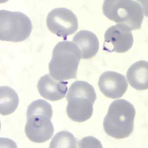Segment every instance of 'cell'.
Segmentation results:
<instances>
[{
    "label": "cell",
    "mask_w": 148,
    "mask_h": 148,
    "mask_svg": "<svg viewBox=\"0 0 148 148\" xmlns=\"http://www.w3.org/2000/svg\"><path fill=\"white\" fill-rule=\"evenodd\" d=\"M126 77L130 85L138 90L148 88V63L140 60L132 64L128 69Z\"/></svg>",
    "instance_id": "obj_12"
},
{
    "label": "cell",
    "mask_w": 148,
    "mask_h": 148,
    "mask_svg": "<svg viewBox=\"0 0 148 148\" xmlns=\"http://www.w3.org/2000/svg\"><path fill=\"white\" fill-rule=\"evenodd\" d=\"M81 58L79 49L73 42H58L53 49L49 63L51 76L59 81L75 79Z\"/></svg>",
    "instance_id": "obj_2"
},
{
    "label": "cell",
    "mask_w": 148,
    "mask_h": 148,
    "mask_svg": "<svg viewBox=\"0 0 148 148\" xmlns=\"http://www.w3.org/2000/svg\"><path fill=\"white\" fill-rule=\"evenodd\" d=\"M19 104L17 93L8 86L0 87V113L3 116H7L14 113Z\"/></svg>",
    "instance_id": "obj_13"
},
{
    "label": "cell",
    "mask_w": 148,
    "mask_h": 148,
    "mask_svg": "<svg viewBox=\"0 0 148 148\" xmlns=\"http://www.w3.org/2000/svg\"><path fill=\"white\" fill-rule=\"evenodd\" d=\"M133 40L131 31L125 26L117 24L109 27L105 32L103 51L124 53L132 47Z\"/></svg>",
    "instance_id": "obj_8"
},
{
    "label": "cell",
    "mask_w": 148,
    "mask_h": 148,
    "mask_svg": "<svg viewBox=\"0 0 148 148\" xmlns=\"http://www.w3.org/2000/svg\"><path fill=\"white\" fill-rule=\"evenodd\" d=\"M32 24L30 19L19 12L0 11V39L3 41L21 42L30 35Z\"/></svg>",
    "instance_id": "obj_6"
},
{
    "label": "cell",
    "mask_w": 148,
    "mask_h": 148,
    "mask_svg": "<svg viewBox=\"0 0 148 148\" xmlns=\"http://www.w3.org/2000/svg\"><path fill=\"white\" fill-rule=\"evenodd\" d=\"M72 42L79 47L81 57L84 59H90L94 57L99 49L97 37L89 31H80L73 37Z\"/></svg>",
    "instance_id": "obj_11"
},
{
    "label": "cell",
    "mask_w": 148,
    "mask_h": 148,
    "mask_svg": "<svg viewBox=\"0 0 148 148\" xmlns=\"http://www.w3.org/2000/svg\"><path fill=\"white\" fill-rule=\"evenodd\" d=\"M78 145L79 148H103L101 142L91 136L83 138L79 141Z\"/></svg>",
    "instance_id": "obj_15"
},
{
    "label": "cell",
    "mask_w": 148,
    "mask_h": 148,
    "mask_svg": "<svg viewBox=\"0 0 148 148\" xmlns=\"http://www.w3.org/2000/svg\"><path fill=\"white\" fill-rule=\"evenodd\" d=\"M98 86L105 96L112 99L123 97L128 88L126 78L122 74L113 71H107L101 74Z\"/></svg>",
    "instance_id": "obj_9"
},
{
    "label": "cell",
    "mask_w": 148,
    "mask_h": 148,
    "mask_svg": "<svg viewBox=\"0 0 148 148\" xmlns=\"http://www.w3.org/2000/svg\"><path fill=\"white\" fill-rule=\"evenodd\" d=\"M68 83L56 80L47 74L40 77L37 87L42 97L51 101H58L65 97L68 90Z\"/></svg>",
    "instance_id": "obj_10"
},
{
    "label": "cell",
    "mask_w": 148,
    "mask_h": 148,
    "mask_svg": "<svg viewBox=\"0 0 148 148\" xmlns=\"http://www.w3.org/2000/svg\"><path fill=\"white\" fill-rule=\"evenodd\" d=\"M47 25L51 32L66 40L68 36L73 35L77 30L78 21L72 11L59 8L49 12L47 18Z\"/></svg>",
    "instance_id": "obj_7"
},
{
    "label": "cell",
    "mask_w": 148,
    "mask_h": 148,
    "mask_svg": "<svg viewBox=\"0 0 148 148\" xmlns=\"http://www.w3.org/2000/svg\"><path fill=\"white\" fill-rule=\"evenodd\" d=\"M97 98L94 88L84 81L73 83L68 92L67 114L73 121L81 123L89 120L92 115L93 105Z\"/></svg>",
    "instance_id": "obj_4"
},
{
    "label": "cell",
    "mask_w": 148,
    "mask_h": 148,
    "mask_svg": "<svg viewBox=\"0 0 148 148\" xmlns=\"http://www.w3.org/2000/svg\"><path fill=\"white\" fill-rule=\"evenodd\" d=\"M103 12L110 20L132 31L141 28L145 11L136 1L106 0L103 5Z\"/></svg>",
    "instance_id": "obj_5"
},
{
    "label": "cell",
    "mask_w": 148,
    "mask_h": 148,
    "mask_svg": "<svg viewBox=\"0 0 148 148\" xmlns=\"http://www.w3.org/2000/svg\"><path fill=\"white\" fill-rule=\"evenodd\" d=\"M52 107L47 101L37 100L28 107L25 132L31 141L44 143L52 137L54 127L51 121Z\"/></svg>",
    "instance_id": "obj_1"
},
{
    "label": "cell",
    "mask_w": 148,
    "mask_h": 148,
    "mask_svg": "<svg viewBox=\"0 0 148 148\" xmlns=\"http://www.w3.org/2000/svg\"><path fill=\"white\" fill-rule=\"evenodd\" d=\"M135 114L134 107L126 100L113 101L103 121L105 132L116 139L128 137L133 131Z\"/></svg>",
    "instance_id": "obj_3"
},
{
    "label": "cell",
    "mask_w": 148,
    "mask_h": 148,
    "mask_svg": "<svg viewBox=\"0 0 148 148\" xmlns=\"http://www.w3.org/2000/svg\"><path fill=\"white\" fill-rule=\"evenodd\" d=\"M77 142L72 133L67 131H62L56 133L49 145V148H76Z\"/></svg>",
    "instance_id": "obj_14"
}]
</instances>
